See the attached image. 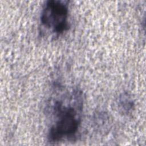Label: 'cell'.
Masks as SVG:
<instances>
[{
  "mask_svg": "<svg viewBox=\"0 0 146 146\" xmlns=\"http://www.w3.org/2000/svg\"><path fill=\"white\" fill-rule=\"evenodd\" d=\"M82 93L74 90L67 94V100H56L52 106L54 122L48 133L49 142H58L64 139H73L79 131L83 108Z\"/></svg>",
  "mask_w": 146,
  "mask_h": 146,
  "instance_id": "obj_1",
  "label": "cell"
},
{
  "mask_svg": "<svg viewBox=\"0 0 146 146\" xmlns=\"http://www.w3.org/2000/svg\"><path fill=\"white\" fill-rule=\"evenodd\" d=\"M42 26L56 35L68 29V2L49 0L44 5L40 17Z\"/></svg>",
  "mask_w": 146,
  "mask_h": 146,
  "instance_id": "obj_2",
  "label": "cell"
}]
</instances>
